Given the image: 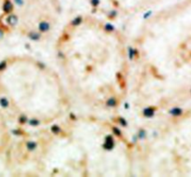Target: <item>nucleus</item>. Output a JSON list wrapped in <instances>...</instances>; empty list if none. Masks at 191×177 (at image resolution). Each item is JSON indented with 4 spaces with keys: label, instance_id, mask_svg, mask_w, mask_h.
<instances>
[{
    "label": "nucleus",
    "instance_id": "obj_1",
    "mask_svg": "<svg viewBox=\"0 0 191 177\" xmlns=\"http://www.w3.org/2000/svg\"><path fill=\"white\" fill-rule=\"evenodd\" d=\"M171 113H172V115H173V116H180V115H182L183 110L182 109H180V108H178V107H175V108H173V110L171 111Z\"/></svg>",
    "mask_w": 191,
    "mask_h": 177
}]
</instances>
